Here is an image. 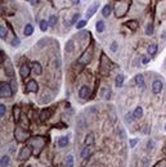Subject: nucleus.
<instances>
[{
    "instance_id": "f257e3e1",
    "label": "nucleus",
    "mask_w": 166,
    "mask_h": 167,
    "mask_svg": "<svg viewBox=\"0 0 166 167\" xmlns=\"http://www.w3.org/2000/svg\"><path fill=\"white\" fill-rule=\"evenodd\" d=\"M130 6V0H117L115 4V14L117 18H121L126 14Z\"/></svg>"
},
{
    "instance_id": "f03ea898",
    "label": "nucleus",
    "mask_w": 166,
    "mask_h": 167,
    "mask_svg": "<svg viewBox=\"0 0 166 167\" xmlns=\"http://www.w3.org/2000/svg\"><path fill=\"white\" fill-rule=\"evenodd\" d=\"M13 95V89L10 82H4L3 81L0 84V97L1 98H10Z\"/></svg>"
},
{
    "instance_id": "7ed1b4c3",
    "label": "nucleus",
    "mask_w": 166,
    "mask_h": 167,
    "mask_svg": "<svg viewBox=\"0 0 166 167\" xmlns=\"http://www.w3.org/2000/svg\"><path fill=\"white\" fill-rule=\"evenodd\" d=\"M14 138L18 143H24V141L30 138V135L27 131H24V129H22V127H17L14 130Z\"/></svg>"
},
{
    "instance_id": "20e7f679",
    "label": "nucleus",
    "mask_w": 166,
    "mask_h": 167,
    "mask_svg": "<svg viewBox=\"0 0 166 167\" xmlns=\"http://www.w3.org/2000/svg\"><path fill=\"white\" fill-rule=\"evenodd\" d=\"M31 156H32V147H30V145H24L19 152L18 159L19 161H26V159H29Z\"/></svg>"
},
{
    "instance_id": "39448f33",
    "label": "nucleus",
    "mask_w": 166,
    "mask_h": 167,
    "mask_svg": "<svg viewBox=\"0 0 166 167\" xmlns=\"http://www.w3.org/2000/svg\"><path fill=\"white\" fill-rule=\"evenodd\" d=\"M111 66H112L111 60H109L104 54H102V57H101V72L103 75H106L109 70H111Z\"/></svg>"
},
{
    "instance_id": "423d86ee",
    "label": "nucleus",
    "mask_w": 166,
    "mask_h": 167,
    "mask_svg": "<svg viewBox=\"0 0 166 167\" xmlns=\"http://www.w3.org/2000/svg\"><path fill=\"white\" fill-rule=\"evenodd\" d=\"M3 68H4V72H5L6 76L13 77V75H14V68H13V65H12V62H10L9 58H5L4 63H3Z\"/></svg>"
},
{
    "instance_id": "0eeeda50",
    "label": "nucleus",
    "mask_w": 166,
    "mask_h": 167,
    "mask_svg": "<svg viewBox=\"0 0 166 167\" xmlns=\"http://www.w3.org/2000/svg\"><path fill=\"white\" fill-rule=\"evenodd\" d=\"M91 58H93V53H91V49H89V50H85L83 53V55L79 58V62L80 65H88V63H90Z\"/></svg>"
},
{
    "instance_id": "6e6552de",
    "label": "nucleus",
    "mask_w": 166,
    "mask_h": 167,
    "mask_svg": "<svg viewBox=\"0 0 166 167\" xmlns=\"http://www.w3.org/2000/svg\"><path fill=\"white\" fill-rule=\"evenodd\" d=\"M39 90V85L35 80H30L29 82L26 84V91L27 93H36Z\"/></svg>"
},
{
    "instance_id": "1a4fd4ad",
    "label": "nucleus",
    "mask_w": 166,
    "mask_h": 167,
    "mask_svg": "<svg viewBox=\"0 0 166 167\" xmlns=\"http://www.w3.org/2000/svg\"><path fill=\"white\" fill-rule=\"evenodd\" d=\"M52 115H53V109L52 108L43 109V111L40 112V121H41V122H45V121H48L49 118H50Z\"/></svg>"
},
{
    "instance_id": "9d476101",
    "label": "nucleus",
    "mask_w": 166,
    "mask_h": 167,
    "mask_svg": "<svg viewBox=\"0 0 166 167\" xmlns=\"http://www.w3.org/2000/svg\"><path fill=\"white\" fill-rule=\"evenodd\" d=\"M30 72H31V68H30L29 65H26V63L19 67V75H21L22 79H27V77L30 76Z\"/></svg>"
},
{
    "instance_id": "9b49d317",
    "label": "nucleus",
    "mask_w": 166,
    "mask_h": 167,
    "mask_svg": "<svg viewBox=\"0 0 166 167\" xmlns=\"http://www.w3.org/2000/svg\"><path fill=\"white\" fill-rule=\"evenodd\" d=\"M79 97L81 99H89V97H90V89H89V86H86V85L81 86L80 90H79Z\"/></svg>"
},
{
    "instance_id": "f8f14e48",
    "label": "nucleus",
    "mask_w": 166,
    "mask_h": 167,
    "mask_svg": "<svg viewBox=\"0 0 166 167\" xmlns=\"http://www.w3.org/2000/svg\"><path fill=\"white\" fill-rule=\"evenodd\" d=\"M98 6H99V1H94L93 4H91V5L89 6V8H88V10H86V19L94 16V13L97 12Z\"/></svg>"
},
{
    "instance_id": "ddd939ff",
    "label": "nucleus",
    "mask_w": 166,
    "mask_h": 167,
    "mask_svg": "<svg viewBox=\"0 0 166 167\" xmlns=\"http://www.w3.org/2000/svg\"><path fill=\"white\" fill-rule=\"evenodd\" d=\"M162 90V82L160 80H156L153 81V84H152V91H153V94H160Z\"/></svg>"
},
{
    "instance_id": "4468645a",
    "label": "nucleus",
    "mask_w": 166,
    "mask_h": 167,
    "mask_svg": "<svg viewBox=\"0 0 166 167\" xmlns=\"http://www.w3.org/2000/svg\"><path fill=\"white\" fill-rule=\"evenodd\" d=\"M19 118H21V107L19 105H14L13 107V120H14L16 123H18Z\"/></svg>"
},
{
    "instance_id": "2eb2a0df",
    "label": "nucleus",
    "mask_w": 166,
    "mask_h": 167,
    "mask_svg": "<svg viewBox=\"0 0 166 167\" xmlns=\"http://www.w3.org/2000/svg\"><path fill=\"white\" fill-rule=\"evenodd\" d=\"M91 153H93V148H91V145H85V148L81 151L80 156H81V158H88Z\"/></svg>"
},
{
    "instance_id": "dca6fc26",
    "label": "nucleus",
    "mask_w": 166,
    "mask_h": 167,
    "mask_svg": "<svg viewBox=\"0 0 166 167\" xmlns=\"http://www.w3.org/2000/svg\"><path fill=\"white\" fill-rule=\"evenodd\" d=\"M32 71L36 75H41L43 73V67L39 62H32Z\"/></svg>"
},
{
    "instance_id": "f3484780",
    "label": "nucleus",
    "mask_w": 166,
    "mask_h": 167,
    "mask_svg": "<svg viewBox=\"0 0 166 167\" xmlns=\"http://www.w3.org/2000/svg\"><path fill=\"white\" fill-rule=\"evenodd\" d=\"M34 32V27H32V24H30V23H27L26 26H24V30H23V35L24 36H31Z\"/></svg>"
},
{
    "instance_id": "a211bd4d",
    "label": "nucleus",
    "mask_w": 166,
    "mask_h": 167,
    "mask_svg": "<svg viewBox=\"0 0 166 167\" xmlns=\"http://www.w3.org/2000/svg\"><path fill=\"white\" fill-rule=\"evenodd\" d=\"M133 116H134V118H135V120L142 118V116H143V108L142 107H137L135 109H134V112H133Z\"/></svg>"
},
{
    "instance_id": "6ab92c4d",
    "label": "nucleus",
    "mask_w": 166,
    "mask_h": 167,
    "mask_svg": "<svg viewBox=\"0 0 166 167\" xmlns=\"http://www.w3.org/2000/svg\"><path fill=\"white\" fill-rule=\"evenodd\" d=\"M135 82H137V85L138 86H140V87H144V76L142 73H139V75H137L135 76Z\"/></svg>"
},
{
    "instance_id": "aec40b11",
    "label": "nucleus",
    "mask_w": 166,
    "mask_h": 167,
    "mask_svg": "<svg viewBox=\"0 0 166 167\" xmlns=\"http://www.w3.org/2000/svg\"><path fill=\"white\" fill-rule=\"evenodd\" d=\"M125 24H126V27H129L132 31H135L137 28H138V26H139L137 21H134V19H132V21H128V22H126Z\"/></svg>"
},
{
    "instance_id": "412c9836",
    "label": "nucleus",
    "mask_w": 166,
    "mask_h": 167,
    "mask_svg": "<svg viewBox=\"0 0 166 167\" xmlns=\"http://www.w3.org/2000/svg\"><path fill=\"white\" fill-rule=\"evenodd\" d=\"M68 144V136H61L58 140V147L59 148H65Z\"/></svg>"
},
{
    "instance_id": "4be33fe9",
    "label": "nucleus",
    "mask_w": 166,
    "mask_h": 167,
    "mask_svg": "<svg viewBox=\"0 0 166 167\" xmlns=\"http://www.w3.org/2000/svg\"><path fill=\"white\" fill-rule=\"evenodd\" d=\"M111 12H112V6L109 5V4H107V5L103 6V9H102V16H103V17H108L109 14H111Z\"/></svg>"
},
{
    "instance_id": "5701e85b",
    "label": "nucleus",
    "mask_w": 166,
    "mask_h": 167,
    "mask_svg": "<svg viewBox=\"0 0 166 167\" xmlns=\"http://www.w3.org/2000/svg\"><path fill=\"white\" fill-rule=\"evenodd\" d=\"M73 49H75V45H73V42L70 40V41H67L66 42V48H65V50L66 53H68V54H71V53L73 52Z\"/></svg>"
},
{
    "instance_id": "b1692460",
    "label": "nucleus",
    "mask_w": 166,
    "mask_h": 167,
    "mask_svg": "<svg viewBox=\"0 0 166 167\" xmlns=\"http://www.w3.org/2000/svg\"><path fill=\"white\" fill-rule=\"evenodd\" d=\"M147 52H148V54L152 55V57L156 55V53H157V45H156V44H151L149 47H148Z\"/></svg>"
},
{
    "instance_id": "393cba45",
    "label": "nucleus",
    "mask_w": 166,
    "mask_h": 167,
    "mask_svg": "<svg viewBox=\"0 0 166 167\" xmlns=\"http://www.w3.org/2000/svg\"><path fill=\"white\" fill-rule=\"evenodd\" d=\"M104 27H106V24L103 21H98V22L95 23V30H97V32H103Z\"/></svg>"
},
{
    "instance_id": "a878e982",
    "label": "nucleus",
    "mask_w": 166,
    "mask_h": 167,
    "mask_svg": "<svg viewBox=\"0 0 166 167\" xmlns=\"http://www.w3.org/2000/svg\"><path fill=\"white\" fill-rule=\"evenodd\" d=\"M0 166L1 167H8L9 166V157L8 156H3L0 159Z\"/></svg>"
},
{
    "instance_id": "bb28decb",
    "label": "nucleus",
    "mask_w": 166,
    "mask_h": 167,
    "mask_svg": "<svg viewBox=\"0 0 166 167\" xmlns=\"http://www.w3.org/2000/svg\"><path fill=\"white\" fill-rule=\"evenodd\" d=\"M94 140H95L94 135H93V134H89V135H88V136L85 138V145H93V144H94Z\"/></svg>"
},
{
    "instance_id": "cd10ccee",
    "label": "nucleus",
    "mask_w": 166,
    "mask_h": 167,
    "mask_svg": "<svg viewBox=\"0 0 166 167\" xmlns=\"http://www.w3.org/2000/svg\"><path fill=\"white\" fill-rule=\"evenodd\" d=\"M124 76L122 75H117V77H116V80H115V82H116V86L117 87H121L122 85H124Z\"/></svg>"
},
{
    "instance_id": "c85d7f7f",
    "label": "nucleus",
    "mask_w": 166,
    "mask_h": 167,
    "mask_svg": "<svg viewBox=\"0 0 166 167\" xmlns=\"http://www.w3.org/2000/svg\"><path fill=\"white\" fill-rule=\"evenodd\" d=\"M48 27H49V21H40V30L43 31V32H45V31L48 30Z\"/></svg>"
},
{
    "instance_id": "c756f323",
    "label": "nucleus",
    "mask_w": 166,
    "mask_h": 167,
    "mask_svg": "<svg viewBox=\"0 0 166 167\" xmlns=\"http://www.w3.org/2000/svg\"><path fill=\"white\" fill-rule=\"evenodd\" d=\"M65 162H66V166H67V167H73V157H72L71 154L67 156Z\"/></svg>"
},
{
    "instance_id": "7c9ffc66",
    "label": "nucleus",
    "mask_w": 166,
    "mask_h": 167,
    "mask_svg": "<svg viewBox=\"0 0 166 167\" xmlns=\"http://www.w3.org/2000/svg\"><path fill=\"white\" fill-rule=\"evenodd\" d=\"M0 37H1V40H4V39H6V28L3 26H0Z\"/></svg>"
},
{
    "instance_id": "2f4dec72",
    "label": "nucleus",
    "mask_w": 166,
    "mask_h": 167,
    "mask_svg": "<svg viewBox=\"0 0 166 167\" xmlns=\"http://www.w3.org/2000/svg\"><path fill=\"white\" fill-rule=\"evenodd\" d=\"M55 23H57V16H50V18H49V26L54 27Z\"/></svg>"
},
{
    "instance_id": "473e14b6",
    "label": "nucleus",
    "mask_w": 166,
    "mask_h": 167,
    "mask_svg": "<svg viewBox=\"0 0 166 167\" xmlns=\"http://www.w3.org/2000/svg\"><path fill=\"white\" fill-rule=\"evenodd\" d=\"M146 34L147 35H152L153 34V24L152 23H148L147 27H146Z\"/></svg>"
},
{
    "instance_id": "72a5a7b5",
    "label": "nucleus",
    "mask_w": 166,
    "mask_h": 167,
    "mask_svg": "<svg viewBox=\"0 0 166 167\" xmlns=\"http://www.w3.org/2000/svg\"><path fill=\"white\" fill-rule=\"evenodd\" d=\"M86 19H81V21H79V22L76 23V28H83V27H85L86 26Z\"/></svg>"
},
{
    "instance_id": "f704fd0d",
    "label": "nucleus",
    "mask_w": 166,
    "mask_h": 167,
    "mask_svg": "<svg viewBox=\"0 0 166 167\" xmlns=\"http://www.w3.org/2000/svg\"><path fill=\"white\" fill-rule=\"evenodd\" d=\"M5 112H6V108H5V105H4V104H0V117H1V118H4V116H5Z\"/></svg>"
},
{
    "instance_id": "c9c22d12",
    "label": "nucleus",
    "mask_w": 166,
    "mask_h": 167,
    "mask_svg": "<svg viewBox=\"0 0 166 167\" xmlns=\"http://www.w3.org/2000/svg\"><path fill=\"white\" fill-rule=\"evenodd\" d=\"M10 44H12V47L18 48V47H19V40H18V37H16V36H14V39L12 40V42H10Z\"/></svg>"
},
{
    "instance_id": "e433bc0d",
    "label": "nucleus",
    "mask_w": 166,
    "mask_h": 167,
    "mask_svg": "<svg viewBox=\"0 0 166 167\" xmlns=\"http://www.w3.org/2000/svg\"><path fill=\"white\" fill-rule=\"evenodd\" d=\"M79 18H80V14L79 13L73 14V17H72V19H71V24H75L76 22H79Z\"/></svg>"
},
{
    "instance_id": "4c0bfd02",
    "label": "nucleus",
    "mask_w": 166,
    "mask_h": 167,
    "mask_svg": "<svg viewBox=\"0 0 166 167\" xmlns=\"http://www.w3.org/2000/svg\"><path fill=\"white\" fill-rule=\"evenodd\" d=\"M133 120H135V118H134V116H133V113H128V115L125 116V121H126V122L130 123Z\"/></svg>"
},
{
    "instance_id": "58836bf2",
    "label": "nucleus",
    "mask_w": 166,
    "mask_h": 167,
    "mask_svg": "<svg viewBox=\"0 0 166 167\" xmlns=\"http://www.w3.org/2000/svg\"><path fill=\"white\" fill-rule=\"evenodd\" d=\"M138 143H139V139H132L130 140V148H134Z\"/></svg>"
},
{
    "instance_id": "ea45409f",
    "label": "nucleus",
    "mask_w": 166,
    "mask_h": 167,
    "mask_svg": "<svg viewBox=\"0 0 166 167\" xmlns=\"http://www.w3.org/2000/svg\"><path fill=\"white\" fill-rule=\"evenodd\" d=\"M155 167H166V161H165V159H162V161L158 162V163H157V165L155 166Z\"/></svg>"
},
{
    "instance_id": "a19ab883",
    "label": "nucleus",
    "mask_w": 166,
    "mask_h": 167,
    "mask_svg": "<svg viewBox=\"0 0 166 167\" xmlns=\"http://www.w3.org/2000/svg\"><path fill=\"white\" fill-rule=\"evenodd\" d=\"M5 58V54H4V50H1V52H0V62H1V65H3V63H4V59Z\"/></svg>"
},
{
    "instance_id": "79ce46f5",
    "label": "nucleus",
    "mask_w": 166,
    "mask_h": 167,
    "mask_svg": "<svg viewBox=\"0 0 166 167\" xmlns=\"http://www.w3.org/2000/svg\"><path fill=\"white\" fill-rule=\"evenodd\" d=\"M10 84H12V89H13V90H17V82H16V79H13L12 81H10Z\"/></svg>"
},
{
    "instance_id": "37998d69",
    "label": "nucleus",
    "mask_w": 166,
    "mask_h": 167,
    "mask_svg": "<svg viewBox=\"0 0 166 167\" xmlns=\"http://www.w3.org/2000/svg\"><path fill=\"white\" fill-rule=\"evenodd\" d=\"M111 50H112V52H116V50H117V42H112V44H111Z\"/></svg>"
},
{
    "instance_id": "c03bdc74",
    "label": "nucleus",
    "mask_w": 166,
    "mask_h": 167,
    "mask_svg": "<svg viewBox=\"0 0 166 167\" xmlns=\"http://www.w3.org/2000/svg\"><path fill=\"white\" fill-rule=\"evenodd\" d=\"M142 63H143V65H148V63H149V58H148V57H143Z\"/></svg>"
},
{
    "instance_id": "a18cd8bd",
    "label": "nucleus",
    "mask_w": 166,
    "mask_h": 167,
    "mask_svg": "<svg viewBox=\"0 0 166 167\" xmlns=\"http://www.w3.org/2000/svg\"><path fill=\"white\" fill-rule=\"evenodd\" d=\"M39 1H40V0H30V3H31V4H37Z\"/></svg>"
},
{
    "instance_id": "49530a36",
    "label": "nucleus",
    "mask_w": 166,
    "mask_h": 167,
    "mask_svg": "<svg viewBox=\"0 0 166 167\" xmlns=\"http://www.w3.org/2000/svg\"><path fill=\"white\" fill-rule=\"evenodd\" d=\"M79 3H80V0H72V4H73V5H77Z\"/></svg>"
},
{
    "instance_id": "de8ad7c7",
    "label": "nucleus",
    "mask_w": 166,
    "mask_h": 167,
    "mask_svg": "<svg viewBox=\"0 0 166 167\" xmlns=\"http://www.w3.org/2000/svg\"><path fill=\"white\" fill-rule=\"evenodd\" d=\"M162 152H164V154H165V156H166V147H165V148H164V151H162Z\"/></svg>"
},
{
    "instance_id": "09e8293b",
    "label": "nucleus",
    "mask_w": 166,
    "mask_h": 167,
    "mask_svg": "<svg viewBox=\"0 0 166 167\" xmlns=\"http://www.w3.org/2000/svg\"><path fill=\"white\" fill-rule=\"evenodd\" d=\"M165 130H166V125H165Z\"/></svg>"
}]
</instances>
